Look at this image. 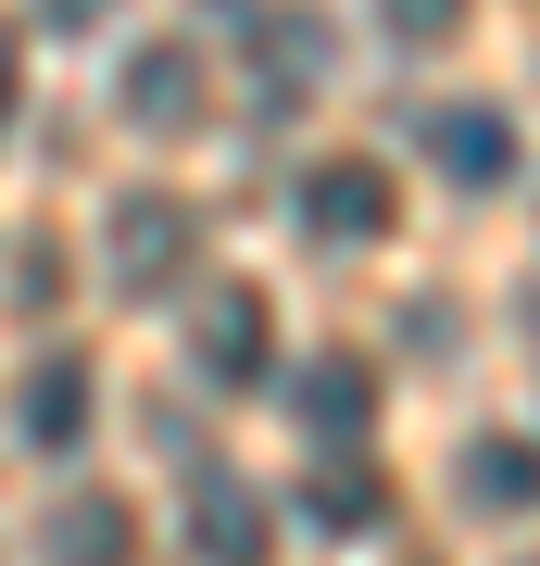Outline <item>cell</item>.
<instances>
[{
    "label": "cell",
    "mask_w": 540,
    "mask_h": 566,
    "mask_svg": "<svg viewBox=\"0 0 540 566\" xmlns=\"http://www.w3.org/2000/svg\"><path fill=\"white\" fill-rule=\"evenodd\" d=\"M100 252H114V290H126V303H163V290H177V264L201 252V227H189L177 189H126L114 227H100Z\"/></svg>",
    "instance_id": "6da1fadb"
},
{
    "label": "cell",
    "mask_w": 540,
    "mask_h": 566,
    "mask_svg": "<svg viewBox=\"0 0 540 566\" xmlns=\"http://www.w3.org/2000/svg\"><path fill=\"white\" fill-rule=\"evenodd\" d=\"M301 227H315L327 252H364V240H390V227H402V189H390V164H364V151H327L315 177H301Z\"/></svg>",
    "instance_id": "7a4b0ae2"
},
{
    "label": "cell",
    "mask_w": 540,
    "mask_h": 566,
    "mask_svg": "<svg viewBox=\"0 0 540 566\" xmlns=\"http://www.w3.org/2000/svg\"><path fill=\"white\" fill-rule=\"evenodd\" d=\"M289 416L315 428L327 453H352L364 416H378V365H364V353H315V365H289Z\"/></svg>",
    "instance_id": "3957f363"
},
{
    "label": "cell",
    "mask_w": 540,
    "mask_h": 566,
    "mask_svg": "<svg viewBox=\"0 0 540 566\" xmlns=\"http://www.w3.org/2000/svg\"><path fill=\"white\" fill-rule=\"evenodd\" d=\"M264 353H277V315H264V290H214L201 303V327H189V365L214 390H252L264 378Z\"/></svg>",
    "instance_id": "277c9868"
},
{
    "label": "cell",
    "mask_w": 540,
    "mask_h": 566,
    "mask_svg": "<svg viewBox=\"0 0 540 566\" xmlns=\"http://www.w3.org/2000/svg\"><path fill=\"white\" fill-rule=\"evenodd\" d=\"M289 516L301 528H340V542H352V528H390V465L378 453H327L315 479L289 491Z\"/></svg>",
    "instance_id": "5b68a950"
},
{
    "label": "cell",
    "mask_w": 540,
    "mask_h": 566,
    "mask_svg": "<svg viewBox=\"0 0 540 566\" xmlns=\"http://www.w3.org/2000/svg\"><path fill=\"white\" fill-rule=\"evenodd\" d=\"M427 151H441L453 189H516V114L502 102H453L441 126H427Z\"/></svg>",
    "instance_id": "8992f818"
},
{
    "label": "cell",
    "mask_w": 540,
    "mask_h": 566,
    "mask_svg": "<svg viewBox=\"0 0 540 566\" xmlns=\"http://www.w3.org/2000/svg\"><path fill=\"white\" fill-rule=\"evenodd\" d=\"M25 441H39V453H76L88 441V416H100V390H88V353H39V365H25Z\"/></svg>",
    "instance_id": "52a82bcc"
},
{
    "label": "cell",
    "mask_w": 540,
    "mask_h": 566,
    "mask_svg": "<svg viewBox=\"0 0 540 566\" xmlns=\"http://www.w3.org/2000/svg\"><path fill=\"white\" fill-rule=\"evenodd\" d=\"M264 542H277V516H264L240 479H201V491H189V554H201V566H277Z\"/></svg>",
    "instance_id": "ba28073f"
},
{
    "label": "cell",
    "mask_w": 540,
    "mask_h": 566,
    "mask_svg": "<svg viewBox=\"0 0 540 566\" xmlns=\"http://www.w3.org/2000/svg\"><path fill=\"white\" fill-rule=\"evenodd\" d=\"M139 126H189L201 114V51L189 39H151V51H126V88H114Z\"/></svg>",
    "instance_id": "9c48e42d"
},
{
    "label": "cell",
    "mask_w": 540,
    "mask_h": 566,
    "mask_svg": "<svg viewBox=\"0 0 540 566\" xmlns=\"http://www.w3.org/2000/svg\"><path fill=\"white\" fill-rule=\"evenodd\" d=\"M51 542H63V566H126L139 554V516H126L114 491H76V504L51 516Z\"/></svg>",
    "instance_id": "30bf717a"
},
{
    "label": "cell",
    "mask_w": 540,
    "mask_h": 566,
    "mask_svg": "<svg viewBox=\"0 0 540 566\" xmlns=\"http://www.w3.org/2000/svg\"><path fill=\"white\" fill-rule=\"evenodd\" d=\"M465 504H478V516H528V441H516V428L465 441Z\"/></svg>",
    "instance_id": "8fae6325"
},
{
    "label": "cell",
    "mask_w": 540,
    "mask_h": 566,
    "mask_svg": "<svg viewBox=\"0 0 540 566\" xmlns=\"http://www.w3.org/2000/svg\"><path fill=\"white\" fill-rule=\"evenodd\" d=\"M378 39L390 51H453L465 39V0H378Z\"/></svg>",
    "instance_id": "7c38bea8"
},
{
    "label": "cell",
    "mask_w": 540,
    "mask_h": 566,
    "mask_svg": "<svg viewBox=\"0 0 540 566\" xmlns=\"http://www.w3.org/2000/svg\"><path fill=\"white\" fill-rule=\"evenodd\" d=\"M39 13L63 25V39H88V25H114V13H126V0H39Z\"/></svg>",
    "instance_id": "4fadbf2b"
},
{
    "label": "cell",
    "mask_w": 540,
    "mask_h": 566,
    "mask_svg": "<svg viewBox=\"0 0 540 566\" xmlns=\"http://www.w3.org/2000/svg\"><path fill=\"white\" fill-rule=\"evenodd\" d=\"M13 102H25V51L0 39V126H13Z\"/></svg>",
    "instance_id": "5bb4252c"
}]
</instances>
